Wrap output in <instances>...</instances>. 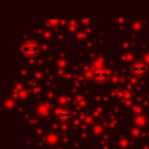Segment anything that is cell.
Listing matches in <instances>:
<instances>
[{
  "mask_svg": "<svg viewBox=\"0 0 149 149\" xmlns=\"http://www.w3.org/2000/svg\"><path fill=\"white\" fill-rule=\"evenodd\" d=\"M108 76L109 74L106 69H97V70H94L92 78L95 83H105L108 79Z\"/></svg>",
  "mask_w": 149,
  "mask_h": 149,
  "instance_id": "cell-3",
  "label": "cell"
},
{
  "mask_svg": "<svg viewBox=\"0 0 149 149\" xmlns=\"http://www.w3.org/2000/svg\"><path fill=\"white\" fill-rule=\"evenodd\" d=\"M38 50H40V47L34 41H27V42H24L21 45V51L27 57H34V56H36L38 54Z\"/></svg>",
  "mask_w": 149,
  "mask_h": 149,
  "instance_id": "cell-1",
  "label": "cell"
},
{
  "mask_svg": "<svg viewBox=\"0 0 149 149\" xmlns=\"http://www.w3.org/2000/svg\"><path fill=\"white\" fill-rule=\"evenodd\" d=\"M130 71L136 76V77H144L148 72V66L144 62L142 61H136L135 63L132 64Z\"/></svg>",
  "mask_w": 149,
  "mask_h": 149,
  "instance_id": "cell-2",
  "label": "cell"
},
{
  "mask_svg": "<svg viewBox=\"0 0 149 149\" xmlns=\"http://www.w3.org/2000/svg\"><path fill=\"white\" fill-rule=\"evenodd\" d=\"M55 113H56V115L59 120H68L71 116V113L68 109H64V108H58Z\"/></svg>",
  "mask_w": 149,
  "mask_h": 149,
  "instance_id": "cell-4",
  "label": "cell"
}]
</instances>
